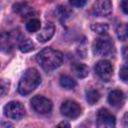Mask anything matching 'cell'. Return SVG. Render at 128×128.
Listing matches in <instances>:
<instances>
[{"label":"cell","mask_w":128,"mask_h":128,"mask_svg":"<svg viewBox=\"0 0 128 128\" xmlns=\"http://www.w3.org/2000/svg\"><path fill=\"white\" fill-rule=\"evenodd\" d=\"M116 34H117L118 39H120L121 41H126V39H127V25L125 23H120L117 26Z\"/></svg>","instance_id":"ffe728a7"},{"label":"cell","mask_w":128,"mask_h":128,"mask_svg":"<svg viewBox=\"0 0 128 128\" xmlns=\"http://www.w3.org/2000/svg\"><path fill=\"white\" fill-rule=\"evenodd\" d=\"M99 99H100V93L97 90L91 89V90L87 91V93H86V100H87V102L89 104L93 105L96 102H98Z\"/></svg>","instance_id":"ac0fdd59"},{"label":"cell","mask_w":128,"mask_h":128,"mask_svg":"<svg viewBox=\"0 0 128 128\" xmlns=\"http://www.w3.org/2000/svg\"><path fill=\"white\" fill-rule=\"evenodd\" d=\"M126 50H127V47L125 46V47H123V56H124V58L126 59L127 58V53H126Z\"/></svg>","instance_id":"4316f807"},{"label":"cell","mask_w":128,"mask_h":128,"mask_svg":"<svg viewBox=\"0 0 128 128\" xmlns=\"http://www.w3.org/2000/svg\"><path fill=\"white\" fill-rule=\"evenodd\" d=\"M58 126H66V127H70V124L67 122H61L58 124Z\"/></svg>","instance_id":"484cf974"},{"label":"cell","mask_w":128,"mask_h":128,"mask_svg":"<svg viewBox=\"0 0 128 128\" xmlns=\"http://www.w3.org/2000/svg\"><path fill=\"white\" fill-rule=\"evenodd\" d=\"M71 70L78 78H85L89 74L88 67L83 63H73L71 66Z\"/></svg>","instance_id":"5bb4252c"},{"label":"cell","mask_w":128,"mask_h":128,"mask_svg":"<svg viewBox=\"0 0 128 128\" xmlns=\"http://www.w3.org/2000/svg\"><path fill=\"white\" fill-rule=\"evenodd\" d=\"M91 29L95 32V33H98L100 35H104L107 33L109 27L106 23H94L91 25Z\"/></svg>","instance_id":"d6986e66"},{"label":"cell","mask_w":128,"mask_h":128,"mask_svg":"<svg viewBox=\"0 0 128 128\" xmlns=\"http://www.w3.org/2000/svg\"><path fill=\"white\" fill-rule=\"evenodd\" d=\"M4 115L10 119L19 120L25 115L24 106L18 101H11L4 106Z\"/></svg>","instance_id":"5b68a950"},{"label":"cell","mask_w":128,"mask_h":128,"mask_svg":"<svg viewBox=\"0 0 128 128\" xmlns=\"http://www.w3.org/2000/svg\"><path fill=\"white\" fill-rule=\"evenodd\" d=\"M114 52V45L108 38H99L94 43V53L99 56H110Z\"/></svg>","instance_id":"8992f818"},{"label":"cell","mask_w":128,"mask_h":128,"mask_svg":"<svg viewBox=\"0 0 128 128\" xmlns=\"http://www.w3.org/2000/svg\"><path fill=\"white\" fill-rule=\"evenodd\" d=\"M125 101L124 93L121 90H112L108 94V102L111 106L115 108H120Z\"/></svg>","instance_id":"7c38bea8"},{"label":"cell","mask_w":128,"mask_h":128,"mask_svg":"<svg viewBox=\"0 0 128 128\" xmlns=\"http://www.w3.org/2000/svg\"><path fill=\"white\" fill-rule=\"evenodd\" d=\"M97 126L99 127H114L115 126V117L104 108H101L97 112Z\"/></svg>","instance_id":"9c48e42d"},{"label":"cell","mask_w":128,"mask_h":128,"mask_svg":"<svg viewBox=\"0 0 128 128\" xmlns=\"http://www.w3.org/2000/svg\"><path fill=\"white\" fill-rule=\"evenodd\" d=\"M95 72L98 77L103 81H109L113 75L112 64L107 60L98 61L95 65Z\"/></svg>","instance_id":"52a82bcc"},{"label":"cell","mask_w":128,"mask_h":128,"mask_svg":"<svg viewBox=\"0 0 128 128\" xmlns=\"http://www.w3.org/2000/svg\"><path fill=\"white\" fill-rule=\"evenodd\" d=\"M22 40L19 31H10L0 34V50L4 52H10L14 49L16 45Z\"/></svg>","instance_id":"3957f363"},{"label":"cell","mask_w":128,"mask_h":128,"mask_svg":"<svg viewBox=\"0 0 128 128\" xmlns=\"http://www.w3.org/2000/svg\"><path fill=\"white\" fill-rule=\"evenodd\" d=\"M93 13L99 17H105L111 14L112 12V3L111 0H96L93 4Z\"/></svg>","instance_id":"30bf717a"},{"label":"cell","mask_w":128,"mask_h":128,"mask_svg":"<svg viewBox=\"0 0 128 128\" xmlns=\"http://www.w3.org/2000/svg\"><path fill=\"white\" fill-rule=\"evenodd\" d=\"M10 83L5 79H0V98L4 97L9 91Z\"/></svg>","instance_id":"7402d4cb"},{"label":"cell","mask_w":128,"mask_h":128,"mask_svg":"<svg viewBox=\"0 0 128 128\" xmlns=\"http://www.w3.org/2000/svg\"><path fill=\"white\" fill-rule=\"evenodd\" d=\"M31 107L32 109L39 113V114H48L52 110V102L50 99L44 97V96H34L31 101Z\"/></svg>","instance_id":"277c9868"},{"label":"cell","mask_w":128,"mask_h":128,"mask_svg":"<svg viewBox=\"0 0 128 128\" xmlns=\"http://www.w3.org/2000/svg\"><path fill=\"white\" fill-rule=\"evenodd\" d=\"M41 27V23H40V20L36 19V18H31L30 20L27 21L26 23V29L27 31L33 33V32H37L39 31Z\"/></svg>","instance_id":"e0dca14e"},{"label":"cell","mask_w":128,"mask_h":128,"mask_svg":"<svg viewBox=\"0 0 128 128\" xmlns=\"http://www.w3.org/2000/svg\"><path fill=\"white\" fill-rule=\"evenodd\" d=\"M54 32H55V27L54 25L51 23V22H47L44 27L38 32L37 34V40L41 43H44V42H47L48 40H50L53 35H54Z\"/></svg>","instance_id":"8fae6325"},{"label":"cell","mask_w":128,"mask_h":128,"mask_svg":"<svg viewBox=\"0 0 128 128\" xmlns=\"http://www.w3.org/2000/svg\"><path fill=\"white\" fill-rule=\"evenodd\" d=\"M36 60L43 70L49 72L58 68L63 62V54L52 48H44L37 55Z\"/></svg>","instance_id":"6da1fadb"},{"label":"cell","mask_w":128,"mask_h":128,"mask_svg":"<svg viewBox=\"0 0 128 128\" xmlns=\"http://www.w3.org/2000/svg\"><path fill=\"white\" fill-rule=\"evenodd\" d=\"M60 111L64 116L73 119V118H77L81 114V107L75 101L66 100L62 103L60 107Z\"/></svg>","instance_id":"ba28073f"},{"label":"cell","mask_w":128,"mask_h":128,"mask_svg":"<svg viewBox=\"0 0 128 128\" xmlns=\"http://www.w3.org/2000/svg\"><path fill=\"white\" fill-rule=\"evenodd\" d=\"M41 83V76L39 72L35 68L27 69L22 75L19 84H18V92L21 95H28L32 91H34L39 84Z\"/></svg>","instance_id":"7a4b0ae2"},{"label":"cell","mask_w":128,"mask_h":128,"mask_svg":"<svg viewBox=\"0 0 128 128\" xmlns=\"http://www.w3.org/2000/svg\"><path fill=\"white\" fill-rule=\"evenodd\" d=\"M59 82H60L61 87H63L64 89H67V90H72V89H74V88L76 87V85H77L76 81H75L72 77H70V76H68V75H62V76L60 77Z\"/></svg>","instance_id":"9a60e30c"},{"label":"cell","mask_w":128,"mask_h":128,"mask_svg":"<svg viewBox=\"0 0 128 128\" xmlns=\"http://www.w3.org/2000/svg\"><path fill=\"white\" fill-rule=\"evenodd\" d=\"M18 46H19L20 51L23 52V53L30 52V51H32V50L35 48L34 43H33L30 39H22V40L20 41V43L18 44Z\"/></svg>","instance_id":"2e32d148"},{"label":"cell","mask_w":128,"mask_h":128,"mask_svg":"<svg viewBox=\"0 0 128 128\" xmlns=\"http://www.w3.org/2000/svg\"><path fill=\"white\" fill-rule=\"evenodd\" d=\"M69 2L75 7H83L86 4V0H69Z\"/></svg>","instance_id":"cb8c5ba5"},{"label":"cell","mask_w":128,"mask_h":128,"mask_svg":"<svg viewBox=\"0 0 128 128\" xmlns=\"http://www.w3.org/2000/svg\"><path fill=\"white\" fill-rule=\"evenodd\" d=\"M121 8L124 14H127V0H121Z\"/></svg>","instance_id":"d4e9b609"},{"label":"cell","mask_w":128,"mask_h":128,"mask_svg":"<svg viewBox=\"0 0 128 128\" xmlns=\"http://www.w3.org/2000/svg\"><path fill=\"white\" fill-rule=\"evenodd\" d=\"M56 14L58 15V17L60 19L65 20L71 15V10H69L65 6H58L57 9H56Z\"/></svg>","instance_id":"44dd1931"},{"label":"cell","mask_w":128,"mask_h":128,"mask_svg":"<svg viewBox=\"0 0 128 128\" xmlns=\"http://www.w3.org/2000/svg\"><path fill=\"white\" fill-rule=\"evenodd\" d=\"M128 71H127V65H123L120 69V73H119V76L121 78V80L123 82H127V78H128Z\"/></svg>","instance_id":"603a6c76"},{"label":"cell","mask_w":128,"mask_h":128,"mask_svg":"<svg viewBox=\"0 0 128 128\" xmlns=\"http://www.w3.org/2000/svg\"><path fill=\"white\" fill-rule=\"evenodd\" d=\"M13 11L21 17H28L33 14V8L26 2H17L13 5Z\"/></svg>","instance_id":"4fadbf2b"}]
</instances>
